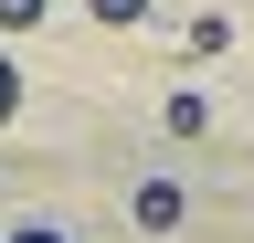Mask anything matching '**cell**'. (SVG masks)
I'll use <instances>...</instances> for the list:
<instances>
[{"mask_svg":"<svg viewBox=\"0 0 254 243\" xmlns=\"http://www.w3.org/2000/svg\"><path fill=\"white\" fill-rule=\"evenodd\" d=\"M180 43H190V53H222V43H233V21H222V11H190V21H180Z\"/></svg>","mask_w":254,"mask_h":243,"instance_id":"2","label":"cell"},{"mask_svg":"<svg viewBox=\"0 0 254 243\" xmlns=\"http://www.w3.org/2000/svg\"><path fill=\"white\" fill-rule=\"evenodd\" d=\"M95 21H106V32H127V21H148V0H85Z\"/></svg>","mask_w":254,"mask_h":243,"instance_id":"3","label":"cell"},{"mask_svg":"<svg viewBox=\"0 0 254 243\" xmlns=\"http://www.w3.org/2000/svg\"><path fill=\"white\" fill-rule=\"evenodd\" d=\"M11 243H64V233H43V222H32V233H11Z\"/></svg>","mask_w":254,"mask_h":243,"instance_id":"6","label":"cell"},{"mask_svg":"<svg viewBox=\"0 0 254 243\" xmlns=\"http://www.w3.org/2000/svg\"><path fill=\"white\" fill-rule=\"evenodd\" d=\"M43 21V0H0V32H32Z\"/></svg>","mask_w":254,"mask_h":243,"instance_id":"4","label":"cell"},{"mask_svg":"<svg viewBox=\"0 0 254 243\" xmlns=\"http://www.w3.org/2000/svg\"><path fill=\"white\" fill-rule=\"evenodd\" d=\"M11 106H21V74H11V64H0V127H11Z\"/></svg>","mask_w":254,"mask_h":243,"instance_id":"5","label":"cell"},{"mask_svg":"<svg viewBox=\"0 0 254 243\" xmlns=\"http://www.w3.org/2000/svg\"><path fill=\"white\" fill-rule=\"evenodd\" d=\"M180 211H190L180 180H148V191H138V222H148V233H180Z\"/></svg>","mask_w":254,"mask_h":243,"instance_id":"1","label":"cell"}]
</instances>
